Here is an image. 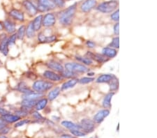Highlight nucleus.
<instances>
[{
    "instance_id": "4468645a",
    "label": "nucleus",
    "mask_w": 157,
    "mask_h": 138,
    "mask_svg": "<svg viewBox=\"0 0 157 138\" xmlns=\"http://www.w3.org/2000/svg\"><path fill=\"white\" fill-rule=\"evenodd\" d=\"M109 114H110V110H108V109L100 110L94 116V122L96 123V124H101V122H104L105 118L107 117Z\"/></svg>"
},
{
    "instance_id": "9b49d317",
    "label": "nucleus",
    "mask_w": 157,
    "mask_h": 138,
    "mask_svg": "<svg viewBox=\"0 0 157 138\" xmlns=\"http://www.w3.org/2000/svg\"><path fill=\"white\" fill-rule=\"evenodd\" d=\"M86 56L89 59H90L91 60L95 61L96 62L100 63V64H103V63H105L108 61V59L106 58V57H104L103 55H100V54L98 53H94L90 51H88L86 53Z\"/></svg>"
},
{
    "instance_id": "5701e85b",
    "label": "nucleus",
    "mask_w": 157,
    "mask_h": 138,
    "mask_svg": "<svg viewBox=\"0 0 157 138\" xmlns=\"http://www.w3.org/2000/svg\"><path fill=\"white\" fill-rule=\"evenodd\" d=\"M78 82V80L76 78H72V79L69 80L67 82H64L62 84L61 89V91H65V90L73 88V87H75V84Z\"/></svg>"
},
{
    "instance_id": "a211bd4d",
    "label": "nucleus",
    "mask_w": 157,
    "mask_h": 138,
    "mask_svg": "<svg viewBox=\"0 0 157 138\" xmlns=\"http://www.w3.org/2000/svg\"><path fill=\"white\" fill-rule=\"evenodd\" d=\"M44 96V93H40V92L34 91L32 93H27V94H22V100H30V101H38L41 99V97Z\"/></svg>"
},
{
    "instance_id": "ea45409f",
    "label": "nucleus",
    "mask_w": 157,
    "mask_h": 138,
    "mask_svg": "<svg viewBox=\"0 0 157 138\" xmlns=\"http://www.w3.org/2000/svg\"><path fill=\"white\" fill-rule=\"evenodd\" d=\"M70 131L71 133V134H73L75 137H84V136H85L87 135V133L81 131L80 130H71Z\"/></svg>"
},
{
    "instance_id": "bb28decb",
    "label": "nucleus",
    "mask_w": 157,
    "mask_h": 138,
    "mask_svg": "<svg viewBox=\"0 0 157 138\" xmlns=\"http://www.w3.org/2000/svg\"><path fill=\"white\" fill-rule=\"evenodd\" d=\"M36 36V31L34 30L33 27V24H32V22H31L27 24V26L26 27V30H25V36L27 38H33L34 36Z\"/></svg>"
},
{
    "instance_id": "603ef678",
    "label": "nucleus",
    "mask_w": 157,
    "mask_h": 138,
    "mask_svg": "<svg viewBox=\"0 0 157 138\" xmlns=\"http://www.w3.org/2000/svg\"><path fill=\"white\" fill-rule=\"evenodd\" d=\"M94 75V73H87V76H93Z\"/></svg>"
},
{
    "instance_id": "412c9836",
    "label": "nucleus",
    "mask_w": 157,
    "mask_h": 138,
    "mask_svg": "<svg viewBox=\"0 0 157 138\" xmlns=\"http://www.w3.org/2000/svg\"><path fill=\"white\" fill-rule=\"evenodd\" d=\"M38 101H30V100H22L20 103V106L25 110L31 111L33 108H34L36 103Z\"/></svg>"
},
{
    "instance_id": "c756f323",
    "label": "nucleus",
    "mask_w": 157,
    "mask_h": 138,
    "mask_svg": "<svg viewBox=\"0 0 157 138\" xmlns=\"http://www.w3.org/2000/svg\"><path fill=\"white\" fill-rule=\"evenodd\" d=\"M60 92H61V89L59 87H56L54 89H52V91H50L49 92L48 95H47V100L50 101H53L59 95Z\"/></svg>"
},
{
    "instance_id": "864d4df0",
    "label": "nucleus",
    "mask_w": 157,
    "mask_h": 138,
    "mask_svg": "<svg viewBox=\"0 0 157 138\" xmlns=\"http://www.w3.org/2000/svg\"><path fill=\"white\" fill-rule=\"evenodd\" d=\"M0 138H7V137L4 135H0Z\"/></svg>"
},
{
    "instance_id": "c85d7f7f",
    "label": "nucleus",
    "mask_w": 157,
    "mask_h": 138,
    "mask_svg": "<svg viewBox=\"0 0 157 138\" xmlns=\"http://www.w3.org/2000/svg\"><path fill=\"white\" fill-rule=\"evenodd\" d=\"M47 102H48V100L47 99H39L36 103V105H35L34 108L36 109V111H41V110H43L47 105Z\"/></svg>"
},
{
    "instance_id": "dca6fc26",
    "label": "nucleus",
    "mask_w": 157,
    "mask_h": 138,
    "mask_svg": "<svg viewBox=\"0 0 157 138\" xmlns=\"http://www.w3.org/2000/svg\"><path fill=\"white\" fill-rule=\"evenodd\" d=\"M0 117H1V119H2L4 122L8 123V124H13V123L18 122V121L21 119V118L20 117V116H18V115L13 114L11 112L9 113V114L1 116Z\"/></svg>"
},
{
    "instance_id": "de8ad7c7",
    "label": "nucleus",
    "mask_w": 157,
    "mask_h": 138,
    "mask_svg": "<svg viewBox=\"0 0 157 138\" xmlns=\"http://www.w3.org/2000/svg\"><path fill=\"white\" fill-rule=\"evenodd\" d=\"M86 45L88 47H90V48H94V47H95V46H96V44H95V43L93 42V41H87V42H86Z\"/></svg>"
},
{
    "instance_id": "79ce46f5",
    "label": "nucleus",
    "mask_w": 157,
    "mask_h": 138,
    "mask_svg": "<svg viewBox=\"0 0 157 138\" xmlns=\"http://www.w3.org/2000/svg\"><path fill=\"white\" fill-rule=\"evenodd\" d=\"M55 4V7L59 8H64L65 7V0H51Z\"/></svg>"
},
{
    "instance_id": "6ab92c4d",
    "label": "nucleus",
    "mask_w": 157,
    "mask_h": 138,
    "mask_svg": "<svg viewBox=\"0 0 157 138\" xmlns=\"http://www.w3.org/2000/svg\"><path fill=\"white\" fill-rule=\"evenodd\" d=\"M15 89H16L17 91L20 92V93H22L23 94H27V93H30L34 92L33 90L27 86L26 82H23V81H21V82H20L19 83L17 84Z\"/></svg>"
},
{
    "instance_id": "473e14b6",
    "label": "nucleus",
    "mask_w": 157,
    "mask_h": 138,
    "mask_svg": "<svg viewBox=\"0 0 157 138\" xmlns=\"http://www.w3.org/2000/svg\"><path fill=\"white\" fill-rule=\"evenodd\" d=\"M29 113H30V111H28V110H25V109L22 108V107H20V109L15 110V114L18 115V116H20V118L25 117V116H27V115L29 114Z\"/></svg>"
},
{
    "instance_id": "2f4dec72",
    "label": "nucleus",
    "mask_w": 157,
    "mask_h": 138,
    "mask_svg": "<svg viewBox=\"0 0 157 138\" xmlns=\"http://www.w3.org/2000/svg\"><path fill=\"white\" fill-rule=\"evenodd\" d=\"M108 84L109 86H110V91H117L118 88H119V81H118L117 78L116 77H115Z\"/></svg>"
},
{
    "instance_id": "39448f33",
    "label": "nucleus",
    "mask_w": 157,
    "mask_h": 138,
    "mask_svg": "<svg viewBox=\"0 0 157 138\" xmlns=\"http://www.w3.org/2000/svg\"><path fill=\"white\" fill-rule=\"evenodd\" d=\"M37 2L36 8L38 11L42 12V13L49 11L56 7L51 0H37Z\"/></svg>"
},
{
    "instance_id": "4c0bfd02",
    "label": "nucleus",
    "mask_w": 157,
    "mask_h": 138,
    "mask_svg": "<svg viewBox=\"0 0 157 138\" xmlns=\"http://www.w3.org/2000/svg\"><path fill=\"white\" fill-rule=\"evenodd\" d=\"M31 121L30 119H22V120H19L18 122H15V128H19V127L22 126L26 125V124H30Z\"/></svg>"
},
{
    "instance_id": "0eeeda50",
    "label": "nucleus",
    "mask_w": 157,
    "mask_h": 138,
    "mask_svg": "<svg viewBox=\"0 0 157 138\" xmlns=\"http://www.w3.org/2000/svg\"><path fill=\"white\" fill-rule=\"evenodd\" d=\"M4 30H5L9 34H13L16 32V25L14 21L10 18H7L3 21Z\"/></svg>"
},
{
    "instance_id": "f257e3e1",
    "label": "nucleus",
    "mask_w": 157,
    "mask_h": 138,
    "mask_svg": "<svg viewBox=\"0 0 157 138\" xmlns=\"http://www.w3.org/2000/svg\"><path fill=\"white\" fill-rule=\"evenodd\" d=\"M77 3H74L73 5L70 6L67 9L63 11L61 13H60L59 19V22L64 25H70L71 24L72 20L74 18L75 12L77 10Z\"/></svg>"
},
{
    "instance_id": "c9c22d12",
    "label": "nucleus",
    "mask_w": 157,
    "mask_h": 138,
    "mask_svg": "<svg viewBox=\"0 0 157 138\" xmlns=\"http://www.w3.org/2000/svg\"><path fill=\"white\" fill-rule=\"evenodd\" d=\"M17 39H18V38H17L16 33L11 34V36L8 37V44H9V46L15 45V43H16Z\"/></svg>"
},
{
    "instance_id": "2eb2a0df",
    "label": "nucleus",
    "mask_w": 157,
    "mask_h": 138,
    "mask_svg": "<svg viewBox=\"0 0 157 138\" xmlns=\"http://www.w3.org/2000/svg\"><path fill=\"white\" fill-rule=\"evenodd\" d=\"M43 76L46 79L53 81V82H58V81H60L62 79V77L61 76H59V74L56 73L55 72L50 70H46L44 73V74H43Z\"/></svg>"
},
{
    "instance_id": "b1692460",
    "label": "nucleus",
    "mask_w": 157,
    "mask_h": 138,
    "mask_svg": "<svg viewBox=\"0 0 157 138\" xmlns=\"http://www.w3.org/2000/svg\"><path fill=\"white\" fill-rule=\"evenodd\" d=\"M114 95H115V92L112 91H110V93L106 95L103 101V106L104 108L108 109L111 107V100Z\"/></svg>"
},
{
    "instance_id": "f8f14e48",
    "label": "nucleus",
    "mask_w": 157,
    "mask_h": 138,
    "mask_svg": "<svg viewBox=\"0 0 157 138\" xmlns=\"http://www.w3.org/2000/svg\"><path fill=\"white\" fill-rule=\"evenodd\" d=\"M9 16L13 18L15 20L18 21V22H22L24 21V14L22 11L19 9H13L9 11Z\"/></svg>"
},
{
    "instance_id": "7ed1b4c3",
    "label": "nucleus",
    "mask_w": 157,
    "mask_h": 138,
    "mask_svg": "<svg viewBox=\"0 0 157 138\" xmlns=\"http://www.w3.org/2000/svg\"><path fill=\"white\" fill-rule=\"evenodd\" d=\"M53 83H52L50 81L36 80L32 84V89L34 91L43 93L47 90H50L53 87Z\"/></svg>"
},
{
    "instance_id": "f704fd0d",
    "label": "nucleus",
    "mask_w": 157,
    "mask_h": 138,
    "mask_svg": "<svg viewBox=\"0 0 157 138\" xmlns=\"http://www.w3.org/2000/svg\"><path fill=\"white\" fill-rule=\"evenodd\" d=\"M76 59L84 64V65H91L93 63V61L91 60L88 57H82L78 56L76 57Z\"/></svg>"
},
{
    "instance_id": "f03ea898",
    "label": "nucleus",
    "mask_w": 157,
    "mask_h": 138,
    "mask_svg": "<svg viewBox=\"0 0 157 138\" xmlns=\"http://www.w3.org/2000/svg\"><path fill=\"white\" fill-rule=\"evenodd\" d=\"M117 7L118 1L116 0H110L99 4L96 9L98 11L103 13H110L116 10Z\"/></svg>"
},
{
    "instance_id": "393cba45",
    "label": "nucleus",
    "mask_w": 157,
    "mask_h": 138,
    "mask_svg": "<svg viewBox=\"0 0 157 138\" xmlns=\"http://www.w3.org/2000/svg\"><path fill=\"white\" fill-rule=\"evenodd\" d=\"M115 77V76L112 74L101 75L96 79V82L97 83H109Z\"/></svg>"
},
{
    "instance_id": "6e6d98bb",
    "label": "nucleus",
    "mask_w": 157,
    "mask_h": 138,
    "mask_svg": "<svg viewBox=\"0 0 157 138\" xmlns=\"http://www.w3.org/2000/svg\"><path fill=\"white\" fill-rule=\"evenodd\" d=\"M68 1H71V0H68Z\"/></svg>"
},
{
    "instance_id": "37998d69",
    "label": "nucleus",
    "mask_w": 157,
    "mask_h": 138,
    "mask_svg": "<svg viewBox=\"0 0 157 138\" xmlns=\"http://www.w3.org/2000/svg\"><path fill=\"white\" fill-rule=\"evenodd\" d=\"M32 116H33L35 119H36V120H38V121L44 120V116L38 112V111H36H36L33 112V113H32Z\"/></svg>"
},
{
    "instance_id": "20e7f679",
    "label": "nucleus",
    "mask_w": 157,
    "mask_h": 138,
    "mask_svg": "<svg viewBox=\"0 0 157 138\" xmlns=\"http://www.w3.org/2000/svg\"><path fill=\"white\" fill-rule=\"evenodd\" d=\"M65 68L68 71L73 73H87L89 70V68L85 65L80 63H67Z\"/></svg>"
},
{
    "instance_id": "9d476101",
    "label": "nucleus",
    "mask_w": 157,
    "mask_h": 138,
    "mask_svg": "<svg viewBox=\"0 0 157 138\" xmlns=\"http://www.w3.org/2000/svg\"><path fill=\"white\" fill-rule=\"evenodd\" d=\"M22 6L30 16H34L35 15L37 14L38 10L36 6H35L30 0H25L23 1Z\"/></svg>"
},
{
    "instance_id": "c03bdc74",
    "label": "nucleus",
    "mask_w": 157,
    "mask_h": 138,
    "mask_svg": "<svg viewBox=\"0 0 157 138\" xmlns=\"http://www.w3.org/2000/svg\"><path fill=\"white\" fill-rule=\"evenodd\" d=\"M11 128H9V127L5 126L3 129H1L0 130V135H6L8 134V133H9V131H10Z\"/></svg>"
},
{
    "instance_id": "ddd939ff",
    "label": "nucleus",
    "mask_w": 157,
    "mask_h": 138,
    "mask_svg": "<svg viewBox=\"0 0 157 138\" xmlns=\"http://www.w3.org/2000/svg\"><path fill=\"white\" fill-rule=\"evenodd\" d=\"M81 128L85 131V133H92L94 130V122L88 119H84L81 121Z\"/></svg>"
},
{
    "instance_id": "cd10ccee",
    "label": "nucleus",
    "mask_w": 157,
    "mask_h": 138,
    "mask_svg": "<svg viewBox=\"0 0 157 138\" xmlns=\"http://www.w3.org/2000/svg\"><path fill=\"white\" fill-rule=\"evenodd\" d=\"M61 125L63 126H64L65 128H68L70 130H82V128H81L80 125H77V124H74V123L71 122H69V121H63L61 122Z\"/></svg>"
},
{
    "instance_id": "6e6552de",
    "label": "nucleus",
    "mask_w": 157,
    "mask_h": 138,
    "mask_svg": "<svg viewBox=\"0 0 157 138\" xmlns=\"http://www.w3.org/2000/svg\"><path fill=\"white\" fill-rule=\"evenodd\" d=\"M56 23V18L55 15L52 13H46V14L43 16L42 26L46 27H50L55 25Z\"/></svg>"
},
{
    "instance_id": "3c124183",
    "label": "nucleus",
    "mask_w": 157,
    "mask_h": 138,
    "mask_svg": "<svg viewBox=\"0 0 157 138\" xmlns=\"http://www.w3.org/2000/svg\"><path fill=\"white\" fill-rule=\"evenodd\" d=\"M4 30V25H3V22L0 21V32H1Z\"/></svg>"
},
{
    "instance_id": "a19ab883",
    "label": "nucleus",
    "mask_w": 157,
    "mask_h": 138,
    "mask_svg": "<svg viewBox=\"0 0 157 138\" xmlns=\"http://www.w3.org/2000/svg\"><path fill=\"white\" fill-rule=\"evenodd\" d=\"M61 76L64 77V78H73L75 76V73H73V72L71 71H68V70H64L62 73H61Z\"/></svg>"
},
{
    "instance_id": "423d86ee",
    "label": "nucleus",
    "mask_w": 157,
    "mask_h": 138,
    "mask_svg": "<svg viewBox=\"0 0 157 138\" xmlns=\"http://www.w3.org/2000/svg\"><path fill=\"white\" fill-rule=\"evenodd\" d=\"M0 53L4 56H8L9 53V46L8 44V36L5 34L0 36Z\"/></svg>"
},
{
    "instance_id": "a878e982",
    "label": "nucleus",
    "mask_w": 157,
    "mask_h": 138,
    "mask_svg": "<svg viewBox=\"0 0 157 138\" xmlns=\"http://www.w3.org/2000/svg\"><path fill=\"white\" fill-rule=\"evenodd\" d=\"M42 21H43V15H37L36 18L34 19V20H32V24H33V27L34 30L36 32H38L41 30V27H42Z\"/></svg>"
},
{
    "instance_id": "09e8293b",
    "label": "nucleus",
    "mask_w": 157,
    "mask_h": 138,
    "mask_svg": "<svg viewBox=\"0 0 157 138\" xmlns=\"http://www.w3.org/2000/svg\"><path fill=\"white\" fill-rule=\"evenodd\" d=\"M61 138H76V137H73V136H71L69 135H61Z\"/></svg>"
},
{
    "instance_id": "7c9ffc66",
    "label": "nucleus",
    "mask_w": 157,
    "mask_h": 138,
    "mask_svg": "<svg viewBox=\"0 0 157 138\" xmlns=\"http://www.w3.org/2000/svg\"><path fill=\"white\" fill-rule=\"evenodd\" d=\"M25 30L26 26L24 24H22L19 27V28L17 30V32H15L17 34V38L18 40H23L24 36H25Z\"/></svg>"
},
{
    "instance_id": "72a5a7b5",
    "label": "nucleus",
    "mask_w": 157,
    "mask_h": 138,
    "mask_svg": "<svg viewBox=\"0 0 157 138\" xmlns=\"http://www.w3.org/2000/svg\"><path fill=\"white\" fill-rule=\"evenodd\" d=\"M109 47H112L114 49H118L119 47V38L118 37H115L112 38V41L110 43V44L108 45Z\"/></svg>"
},
{
    "instance_id": "aec40b11",
    "label": "nucleus",
    "mask_w": 157,
    "mask_h": 138,
    "mask_svg": "<svg viewBox=\"0 0 157 138\" xmlns=\"http://www.w3.org/2000/svg\"><path fill=\"white\" fill-rule=\"evenodd\" d=\"M47 66L49 68L55 70V71L58 72V73H61L64 70V66L59 63L55 61H50L47 63Z\"/></svg>"
},
{
    "instance_id": "f3484780",
    "label": "nucleus",
    "mask_w": 157,
    "mask_h": 138,
    "mask_svg": "<svg viewBox=\"0 0 157 138\" xmlns=\"http://www.w3.org/2000/svg\"><path fill=\"white\" fill-rule=\"evenodd\" d=\"M57 39L55 35H51V36H46L43 32H40L38 34V41L41 43H48L55 41Z\"/></svg>"
},
{
    "instance_id": "e433bc0d",
    "label": "nucleus",
    "mask_w": 157,
    "mask_h": 138,
    "mask_svg": "<svg viewBox=\"0 0 157 138\" xmlns=\"http://www.w3.org/2000/svg\"><path fill=\"white\" fill-rule=\"evenodd\" d=\"M94 80V78H90V77H85V78H82L81 79L78 80V82L80 84H89L90 82H93Z\"/></svg>"
},
{
    "instance_id": "49530a36",
    "label": "nucleus",
    "mask_w": 157,
    "mask_h": 138,
    "mask_svg": "<svg viewBox=\"0 0 157 138\" xmlns=\"http://www.w3.org/2000/svg\"><path fill=\"white\" fill-rule=\"evenodd\" d=\"M9 113H10V112H9V110H7V109L0 106V116H3V115H5L7 114H9Z\"/></svg>"
},
{
    "instance_id": "5fc2aeb1",
    "label": "nucleus",
    "mask_w": 157,
    "mask_h": 138,
    "mask_svg": "<svg viewBox=\"0 0 157 138\" xmlns=\"http://www.w3.org/2000/svg\"><path fill=\"white\" fill-rule=\"evenodd\" d=\"M1 64H2V62H1V60H0V66H1Z\"/></svg>"
},
{
    "instance_id": "4be33fe9",
    "label": "nucleus",
    "mask_w": 157,
    "mask_h": 138,
    "mask_svg": "<svg viewBox=\"0 0 157 138\" xmlns=\"http://www.w3.org/2000/svg\"><path fill=\"white\" fill-rule=\"evenodd\" d=\"M102 55L104 57L108 58H114L117 55L116 49L112 48V47H104L102 50Z\"/></svg>"
},
{
    "instance_id": "8fccbe9b",
    "label": "nucleus",
    "mask_w": 157,
    "mask_h": 138,
    "mask_svg": "<svg viewBox=\"0 0 157 138\" xmlns=\"http://www.w3.org/2000/svg\"><path fill=\"white\" fill-rule=\"evenodd\" d=\"M5 126H7V124H6L5 122L0 123V130H1V129H3V128H4Z\"/></svg>"
},
{
    "instance_id": "58836bf2",
    "label": "nucleus",
    "mask_w": 157,
    "mask_h": 138,
    "mask_svg": "<svg viewBox=\"0 0 157 138\" xmlns=\"http://www.w3.org/2000/svg\"><path fill=\"white\" fill-rule=\"evenodd\" d=\"M110 18L112 20L115 21V22H119V10H115L113 13L110 15Z\"/></svg>"
},
{
    "instance_id": "1a4fd4ad",
    "label": "nucleus",
    "mask_w": 157,
    "mask_h": 138,
    "mask_svg": "<svg viewBox=\"0 0 157 138\" xmlns=\"http://www.w3.org/2000/svg\"><path fill=\"white\" fill-rule=\"evenodd\" d=\"M97 5V0H85L80 6V10L83 13H88Z\"/></svg>"
},
{
    "instance_id": "a18cd8bd",
    "label": "nucleus",
    "mask_w": 157,
    "mask_h": 138,
    "mask_svg": "<svg viewBox=\"0 0 157 138\" xmlns=\"http://www.w3.org/2000/svg\"><path fill=\"white\" fill-rule=\"evenodd\" d=\"M114 33H115V35H119V23H116V24H115V26H114Z\"/></svg>"
}]
</instances>
